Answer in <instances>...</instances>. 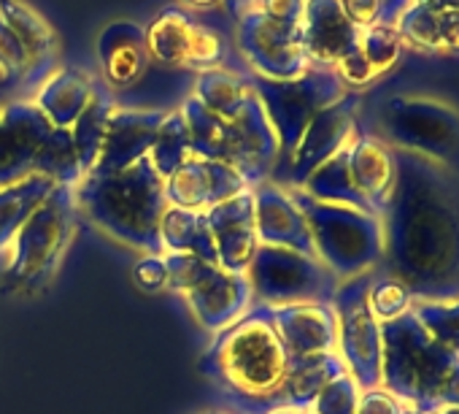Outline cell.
<instances>
[{
    "label": "cell",
    "instance_id": "cell-3",
    "mask_svg": "<svg viewBox=\"0 0 459 414\" xmlns=\"http://www.w3.org/2000/svg\"><path fill=\"white\" fill-rule=\"evenodd\" d=\"M290 355L279 339L268 306H252L236 325L211 336L200 357V371L227 395L263 406H279Z\"/></svg>",
    "mask_w": 459,
    "mask_h": 414
},
{
    "label": "cell",
    "instance_id": "cell-27",
    "mask_svg": "<svg viewBox=\"0 0 459 414\" xmlns=\"http://www.w3.org/2000/svg\"><path fill=\"white\" fill-rule=\"evenodd\" d=\"M195 25L197 20L181 6L162 9L146 28L149 60L160 66H170V68H186Z\"/></svg>",
    "mask_w": 459,
    "mask_h": 414
},
{
    "label": "cell",
    "instance_id": "cell-12",
    "mask_svg": "<svg viewBox=\"0 0 459 414\" xmlns=\"http://www.w3.org/2000/svg\"><path fill=\"white\" fill-rule=\"evenodd\" d=\"M281 146L276 130L260 103V98L249 95L244 109L227 122V165L233 168L247 187H260L279 168Z\"/></svg>",
    "mask_w": 459,
    "mask_h": 414
},
{
    "label": "cell",
    "instance_id": "cell-14",
    "mask_svg": "<svg viewBox=\"0 0 459 414\" xmlns=\"http://www.w3.org/2000/svg\"><path fill=\"white\" fill-rule=\"evenodd\" d=\"M55 125L30 98L0 101V187L33 173Z\"/></svg>",
    "mask_w": 459,
    "mask_h": 414
},
{
    "label": "cell",
    "instance_id": "cell-32",
    "mask_svg": "<svg viewBox=\"0 0 459 414\" xmlns=\"http://www.w3.org/2000/svg\"><path fill=\"white\" fill-rule=\"evenodd\" d=\"M411 314L440 347L459 357V295H416Z\"/></svg>",
    "mask_w": 459,
    "mask_h": 414
},
{
    "label": "cell",
    "instance_id": "cell-26",
    "mask_svg": "<svg viewBox=\"0 0 459 414\" xmlns=\"http://www.w3.org/2000/svg\"><path fill=\"white\" fill-rule=\"evenodd\" d=\"M55 187H57L55 179L36 171L28 173L25 179L0 187V255L6 252L12 239L20 233L28 217L52 195Z\"/></svg>",
    "mask_w": 459,
    "mask_h": 414
},
{
    "label": "cell",
    "instance_id": "cell-22",
    "mask_svg": "<svg viewBox=\"0 0 459 414\" xmlns=\"http://www.w3.org/2000/svg\"><path fill=\"white\" fill-rule=\"evenodd\" d=\"M271 317L290 360L338 352V317L333 304L276 306Z\"/></svg>",
    "mask_w": 459,
    "mask_h": 414
},
{
    "label": "cell",
    "instance_id": "cell-1",
    "mask_svg": "<svg viewBox=\"0 0 459 414\" xmlns=\"http://www.w3.org/2000/svg\"><path fill=\"white\" fill-rule=\"evenodd\" d=\"M384 220L386 274L405 282L413 295H437L459 274V217L440 187L419 173L397 176Z\"/></svg>",
    "mask_w": 459,
    "mask_h": 414
},
{
    "label": "cell",
    "instance_id": "cell-41",
    "mask_svg": "<svg viewBox=\"0 0 459 414\" xmlns=\"http://www.w3.org/2000/svg\"><path fill=\"white\" fill-rule=\"evenodd\" d=\"M227 0H178V6L184 12H216L224 9Z\"/></svg>",
    "mask_w": 459,
    "mask_h": 414
},
{
    "label": "cell",
    "instance_id": "cell-36",
    "mask_svg": "<svg viewBox=\"0 0 459 414\" xmlns=\"http://www.w3.org/2000/svg\"><path fill=\"white\" fill-rule=\"evenodd\" d=\"M362 387L354 382L351 374H341L338 379H333L322 395L314 401L311 411L314 414H357V401H359Z\"/></svg>",
    "mask_w": 459,
    "mask_h": 414
},
{
    "label": "cell",
    "instance_id": "cell-17",
    "mask_svg": "<svg viewBox=\"0 0 459 414\" xmlns=\"http://www.w3.org/2000/svg\"><path fill=\"white\" fill-rule=\"evenodd\" d=\"M95 57L100 68V84L108 92H122L138 84L149 68L146 28L130 20L108 22L95 39Z\"/></svg>",
    "mask_w": 459,
    "mask_h": 414
},
{
    "label": "cell",
    "instance_id": "cell-46",
    "mask_svg": "<svg viewBox=\"0 0 459 414\" xmlns=\"http://www.w3.org/2000/svg\"><path fill=\"white\" fill-rule=\"evenodd\" d=\"M400 414H419V411H416V409H408V406H403V411H400Z\"/></svg>",
    "mask_w": 459,
    "mask_h": 414
},
{
    "label": "cell",
    "instance_id": "cell-28",
    "mask_svg": "<svg viewBox=\"0 0 459 414\" xmlns=\"http://www.w3.org/2000/svg\"><path fill=\"white\" fill-rule=\"evenodd\" d=\"M160 244L162 255H195L205 263H219L211 228L200 212L168 206L160 223Z\"/></svg>",
    "mask_w": 459,
    "mask_h": 414
},
{
    "label": "cell",
    "instance_id": "cell-2",
    "mask_svg": "<svg viewBox=\"0 0 459 414\" xmlns=\"http://www.w3.org/2000/svg\"><path fill=\"white\" fill-rule=\"evenodd\" d=\"M74 192L79 217L103 236L141 255H162L160 223L170 203L149 157L117 173H87Z\"/></svg>",
    "mask_w": 459,
    "mask_h": 414
},
{
    "label": "cell",
    "instance_id": "cell-20",
    "mask_svg": "<svg viewBox=\"0 0 459 414\" xmlns=\"http://www.w3.org/2000/svg\"><path fill=\"white\" fill-rule=\"evenodd\" d=\"M0 20L20 39L28 57V71L20 87L25 92H36L60 68V39L47 17L25 0H0Z\"/></svg>",
    "mask_w": 459,
    "mask_h": 414
},
{
    "label": "cell",
    "instance_id": "cell-43",
    "mask_svg": "<svg viewBox=\"0 0 459 414\" xmlns=\"http://www.w3.org/2000/svg\"><path fill=\"white\" fill-rule=\"evenodd\" d=\"M263 414H300V411L287 409V406H273V409H268V411H263Z\"/></svg>",
    "mask_w": 459,
    "mask_h": 414
},
{
    "label": "cell",
    "instance_id": "cell-44",
    "mask_svg": "<svg viewBox=\"0 0 459 414\" xmlns=\"http://www.w3.org/2000/svg\"><path fill=\"white\" fill-rule=\"evenodd\" d=\"M195 414H236V411H230V409H203V411H195Z\"/></svg>",
    "mask_w": 459,
    "mask_h": 414
},
{
    "label": "cell",
    "instance_id": "cell-37",
    "mask_svg": "<svg viewBox=\"0 0 459 414\" xmlns=\"http://www.w3.org/2000/svg\"><path fill=\"white\" fill-rule=\"evenodd\" d=\"M221 57H224V41L221 36L197 22L195 25V33H192V47H189V60H186V68L189 71H211V68H221Z\"/></svg>",
    "mask_w": 459,
    "mask_h": 414
},
{
    "label": "cell",
    "instance_id": "cell-38",
    "mask_svg": "<svg viewBox=\"0 0 459 414\" xmlns=\"http://www.w3.org/2000/svg\"><path fill=\"white\" fill-rule=\"evenodd\" d=\"M25 71H28L25 49H22L20 39L12 33V28L0 20V76H4L6 82L22 84Z\"/></svg>",
    "mask_w": 459,
    "mask_h": 414
},
{
    "label": "cell",
    "instance_id": "cell-8",
    "mask_svg": "<svg viewBox=\"0 0 459 414\" xmlns=\"http://www.w3.org/2000/svg\"><path fill=\"white\" fill-rule=\"evenodd\" d=\"M255 306H292V304H333L338 279L319 258L260 247L247 269Z\"/></svg>",
    "mask_w": 459,
    "mask_h": 414
},
{
    "label": "cell",
    "instance_id": "cell-35",
    "mask_svg": "<svg viewBox=\"0 0 459 414\" xmlns=\"http://www.w3.org/2000/svg\"><path fill=\"white\" fill-rule=\"evenodd\" d=\"M413 298H416L413 290L405 282H400L397 277L378 274V271L373 274L370 287H368V306L381 325L405 317L413 306Z\"/></svg>",
    "mask_w": 459,
    "mask_h": 414
},
{
    "label": "cell",
    "instance_id": "cell-29",
    "mask_svg": "<svg viewBox=\"0 0 459 414\" xmlns=\"http://www.w3.org/2000/svg\"><path fill=\"white\" fill-rule=\"evenodd\" d=\"M192 95L211 114H216L219 119L230 122L244 109V103L249 101L252 84H249V79L244 74H236V71H230V68H211V71L197 74Z\"/></svg>",
    "mask_w": 459,
    "mask_h": 414
},
{
    "label": "cell",
    "instance_id": "cell-18",
    "mask_svg": "<svg viewBox=\"0 0 459 414\" xmlns=\"http://www.w3.org/2000/svg\"><path fill=\"white\" fill-rule=\"evenodd\" d=\"M162 119L165 111L160 109H133L117 103V109L108 117L106 138L92 173H117L149 157Z\"/></svg>",
    "mask_w": 459,
    "mask_h": 414
},
{
    "label": "cell",
    "instance_id": "cell-16",
    "mask_svg": "<svg viewBox=\"0 0 459 414\" xmlns=\"http://www.w3.org/2000/svg\"><path fill=\"white\" fill-rule=\"evenodd\" d=\"M252 192H255V228H257L260 247H276V250H290L316 258L306 215L300 212L295 195L271 179L255 187Z\"/></svg>",
    "mask_w": 459,
    "mask_h": 414
},
{
    "label": "cell",
    "instance_id": "cell-9",
    "mask_svg": "<svg viewBox=\"0 0 459 414\" xmlns=\"http://www.w3.org/2000/svg\"><path fill=\"white\" fill-rule=\"evenodd\" d=\"M247 79L276 130L281 154H292L311 119L346 95L343 82L333 71L314 66L292 82H271L252 74Z\"/></svg>",
    "mask_w": 459,
    "mask_h": 414
},
{
    "label": "cell",
    "instance_id": "cell-23",
    "mask_svg": "<svg viewBox=\"0 0 459 414\" xmlns=\"http://www.w3.org/2000/svg\"><path fill=\"white\" fill-rule=\"evenodd\" d=\"M346 165L357 195L365 200L368 212L384 217L397 181V165L389 149L370 136H354L346 144Z\"/></svg>",
    "mask_w": 459,
    "mask_h": 414
},
{
    "label": "cell",
    "instance_id": "cell-11",
    "mask_svg": "<svg viewBox=\"0 0 459 414\" xmlns=\"http://www.w3.org/2000/svg\"><path fill=\"white\" fill-rule=\"evenodd\" d=\"M236 47L252 76L260 79L292 82L311 68L300 41V28L273 22L260 12H249L236 20Z\"/></svg>",
    "mask_w": 459,
    "mask_h": 414
},
{
    "label": "cell",
    "instance_id": "cell-24",
    "mask_svg": "<svg viewBox=\"0 0 459 414\" xmlns=\"http://www.w3.org/2000/svg\"><path fill=\"white\" fill-rule=\"evenodd\" d=\"M98 82L84 68H57L36 92L33 103L44 111V117L63 130H71L76 119L84 114L90 101L95 98Z\"/></svg>",
    "mask_w": 459,
    "mask_h": 414
},
{
    "label": "cell",
    "instance_id": "cell-13",
    "mask_svg": "<svg viewBox=\"0 0 459 414\" xmlns=\"http://www.w3.org/2000/svg\"><path fill=\"white\" fill-rule=\"evenodd\" d=\"M354 111H357V98H349V95H343L333 106L322 109L306 128L295 152L287 154V171L273 176L271 181L281 184L284 189H300L303 181L325 160H330L338 149H343L357 136L354 133Z\"/></svg>",
    "mask_w": 459,
    "mask_h": 414
},
{
    "label": "cell",
    "instance_id": "cell-45",
    "mask_svg": "<svg viewBox=\"0 0 459 414\" xmlns=\"http://www.w3.org/2000/svg\"><path fill=\"white\" fill-rule=\"evenodd\" d=\"M435 414H459V406H443V409H437Z\"/></svg>",
    "mask_w": 459,
    "mask_h": 414
},
{
    "label": "cell",
    "instance_id": "cell-39",
    "mask_svg": "<svg viewBox=\"0 0 459 414\" xmlns=\"http://www.w3.org/2000/svg\"><path fill=\"white\" fill-rule=\"evenodd\" d=\"M133 282L146 295L168 293V266H165V255H143L133 266Z\"/></svg>",
    "mask_w": 459,
    "mask_h": 414
},
{
    "label": "cell",
    "instance_id": "cell-47",
    "mask_svg": "<svg viewBox=\"0 0 459 414\" xmlns=\"http://www.w3.org/2000/svg\"><path fill=\"white\" fill-rule=\"evenodd\" d=\"M300 414H314V411H300Z\"/></svg>",
    "mask_w": 459,
    "mask_h": 414
},
{
    "label": "cell",
    "instance_id": "cell-25",
    "mask_svg": "<svg viewBox=\"0 0 459 414\" xmlns=\"http://www.w3.org/2000/svg\"><path fill=\"white\" fill-rule=\"evenodd\" d=\"M341 374H349V371L338 352L290 360L287 379H284V387L279 395V406H287L295 411H311V406L322 395V390Z\"/></svg>",
    "mask_w": 459,
    "mask_h": 414
},
{
    "label": "cell",
    "instance_id": "cell-31",
    "mask_svg": "<svg viewBox=\"0 0 459 414\" xmlns=\"http://www.w3.org/2000/svg\"><path fill=\"white\" fill-rule=\"evenodd\" d=\"M178 111L186 122V130H189L192 154L203 157V160L224 163L227 160V122L219 119L216 114H211L195 95L184 98Z\"/></svg>",
    "mask_w": 459,
    "mask_h": 414
},
{
    "label": "cell",
    "instance_id": "cell-4",
    "mask_svg": "<svg viewBox=\"0 0 459 414\" xmlns=\"http://www.w3.org/2000/svg\"><path fill=\"white\" fill-rule=\"evenodd\" d=\"M381 387L419 414L459 406V357L408 312L381 325Z\"/></svg>",
    "mask_w": 459,
    "mask_h": 414
},
{
    "label": "cell",
    "instance_id": "cell-40",
    "mask_svg": "<svg viewBox=\"0 0 459 414\" xmlns=\"http://www.w3.org/2000/svg\"><path fill=\"white\" fill-rule=\"evenodd\" d=\"M400 411H403V401L389 390H384L381 384L359 392L357 414H400Z\"/></svg>",
    "mask_w": 459,
    "mask_h": 414
},
{
    "label": "cell",
    "instance_id": "cell-19",
    "mask_svg": "<svg viewBox=\"0 0 459 414\" xmlns=\"http://www.w3.org/2000/svg\"><path fill=\"white\" fill-rule=\"evenodd\" d=\"M247 189V181L224 163L189 157L173 176L165 179V198L170 206L205 215L211 206Z\"/></svg>",
    "mask_w": 459,
    "mask_h": 414
},
{
    "label": "cell",
    "instance_id": "cell-15",
    "mask_svg": "<svg viewBox=\"0 0 459 414\" xmlns=\"http://www.w3.org/2000/svg\"><path fill=\"white\" fill-rule=\"evenodd\" d=\"M205 223H208L213 244H216L219 266L230 274H247L255 252L260 250L257 228H255V192H252V187L211 206V209L205 212Z\"/></svg>",
    "mask_w": 459,
    "mask_h": 414
},
{
    "label": "cell",
    "instance_id": "cell-42",
    "mask_svg": "<svg viewBox=\"0 0 459 414\" xmlns=\"http://www.w3.org/2000/svg\"><path fill=\"white\" fill-rule=\"evenodd\" d=\"M224 9H227L230 17L238 20V17H244V14H249L255 9V0H227Z\"/></svg>",
    "mask_w": 459,
    "mask_h": 414
},
{
    "label": "cell",
    "instance_id": "cell-30",
    "mask_svg": "<svg viewBox=\"0 0 459 414\" xmlns=\"http://www.w3.org/2000/svg\"><path fill=\"white\" fill-rule=\"evenodd\" d=\"M114 109H117L114 92H108L103 84H98L95 98L90 101L84 114L76 119V125L71 128V138H74V146H76L79 165H82L84 176L95 171V163L100 157V146H103V138H106L108 117H111Z\"/></svg>",
    "mask_w": 459,
    "mask_h": 414
},
{
    "label": "cell",
    "instance_id": "cell-6",
    "mask_svg": "<svg viewBox=\"0 0 459 414\" xmlns=\"http://www.w3.org/2000/svg\"><path fill=\"white\" fill-rule=\"evenodd\" d=\"M306 215L314 252L338 282L378 271L384 263V220L349 206L314 200L303 189H290Z\"/></svg>",
    "mask_w": 459,
    "mask_h": 414
},
{
    "label": "cell",
    "instance_id": "cell-10",
    "mask_svg": "<svg viewBox=\"0 0 459 414\" xmlns=\"http://www.w3.org/2000/svg\"><path fill=\"white\" fill-rule=\"evenodd\" d=\"M373 274L341 282L333 298L338 317V355L362 390L381 384V322L368 306Z\"/></svg>",
    "mask_w": 459,
    "mask_h": 414
},
{
    "label": "cell",
    "instance_id": "cell-7",
    "mask_svg": "<svg viewBox=\"0 0 459 414\" xmlns=\"http://www.w3.org/2000/svg\"><path fill=\"white\" fill-rule=\"evenodd\" d=\"M168 293L181 295L197 325L216 336L252 312L255 295L247 274H230L195 255H165Z\"/></svg>",
    "mask_w": 459,
    "mask_h": 414
},
{
    "label": "cell",
    "instance_id": "cell-33",
    "mask_svg": "<svg viewBox=\"0 0 459 414\" xmlns=\"http://www.w3.org/2000/svg\"><path fill=\"white\" fill-rule=\"evenodd\" d=\"M192 154V141H189V130L186 122L181 117L178 109L165 111V119L160 122L154 146L149 152V160L154 165V171L160 173V179L165 181L168 176H173Z\"/></svg>",
    "mask_w": 459,
    "mask_h": 414
},
{
    "label": "cell",
    "instance_id": "cell-21",
    "mask_svg": "<svg viewBox=\"0 0 459 414\" xmlns=\"http://www.w3.org/2000/svg\"><path fill=\"white\" fill-rule=\"evenodd\" d=\"M300 41L314 68L333 71L341 57L359 47V28L343 14L338 0H306Z\"/></svg>",
    "mask_w": 459,
    "mask_h": 414
},
{
    "label": "cell",
    "instance_id": "cell-5",
    "mask_svg": "<svg viewBox=\"0 0 459 414\" xmlns=\"http://www.w3.org/2000/svg\"><path fill=\"white\" fill-rule=\"evenodd\" d=\"M76 187L57 184L28 217L4 252L0 290L14 298H39L57 279L79 231Z\"/></svg>",
    "mask_w": 459,
    "mask_h": 414
},
{
    "label": "cell",
    "instance_id": "cell-34",
    "mask_svg": "<svg viewBox=\"0 0 459 414\" xmlns=\"http://www.w3.org/2000/svg\"><path fill=\"white\" fill-rule=\"evenodd\" d=\"M33 171L55 179L57 184H68V187H76L84 179L82 165H79V154H76V146H74V138H71V130L55 128L52 138L39 152Z\"/></svg>",
    "mask_w": 459,
    "mask_h": 414
}]
</instances>
